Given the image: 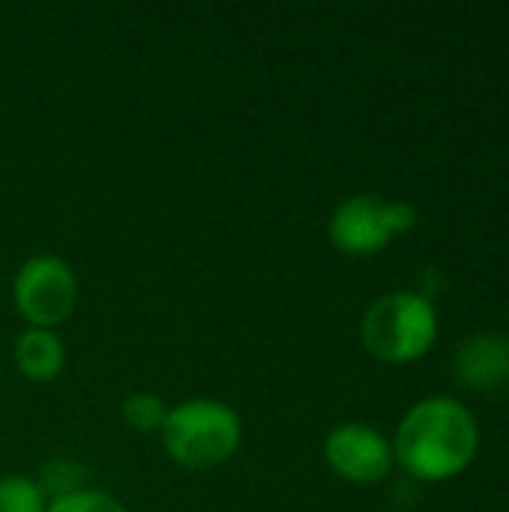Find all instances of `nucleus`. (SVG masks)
I'll use <instances>...</instances> for the list:
<instances>
[{
	"instance_id": "nucleus-10",
	"label": "nucleus",
	"mask_w": 509,
	"mask_h": 512,
	"mask_svg": "<svg viewBox=\"0 0 509 512\" xmlns=\"http://www.w3.org/2000/svg\"><path fill=\"white\" fill-rule=\"evenodd\" d=\"M48 501L42 486L27 477H0V512H45Z\"/></svg>"
},
{
	"instance_id": "nucleus-6",
	"label": "nucleus",
	"mask_w": 509,
	"mask_h": 512,
	"mask_svg": "<svg viewBox=\"0 0 509 512\" xmlns=\"http://www.w3.org/2000/svg\"><path fill=\"white\" fill-rule=\"evenodd\" d=\"M324 459L336 477L354 486H375L396 468L393 444L366 423H342L324 441Z\"/></svg>"
},
{
	"instance_id": "nucleus-12",
	"label": "nucleus",
	"mask_w": 509,
	"mask_h": 512,
	"mask_svg": "<svg viewBox=\"0 0 509 512\" xmlns=\"http://www.w3.org/2000/svg\"><path fill=\"white\" fill-rule=\"evenodd\" d=\"M507 342H509V336H507Z\"/></svg>"
},
{
	"instance_id": "nucleus-8",
	"label": "nucleus",
	"mask_w": 509,
	"mask_h": 512,
	"mask_svg": "<svg viewBox=\"0 0 509 512\" xmlns=\"http://www.w3.org/2000/svg\"><path fill=\"white\" fill-rule=\"evenodd\" d=\"M15 366L27 381L48 384L63 372L66 348H63L60 336H54V330L27 327L15 342Z\"/></svg>"
},
{
	"instance_id": "nucleus-7",
	"label": "nucleus",
	"mask_w": 509,
	"mask_h": 512,
	"mask_svg": "<svg viewBox=\"0 0 509 512\" xmlns=\"http://www.w3.org/2000/svg\"><path fill=\"white\" fill-rule=\"evenodd\" d=\"M453 372L462 387L474 393L501 390L509 381V342L504 333L468 336L453 360Z\"/></svg>"
},
{
	"instance_id": "nucleus-3",
	"label": "nucleus",
	"mask_w": 509,
	"mask_h": 512,
	"mask_svg": "<svg viewBox=\"0 0 509 512\" xmlns=\"http://www.w3.org/2000/svg\"><path fill=\"white\" fill-rule=\"evenodd\" d=\"M243 441L240 414L219 399H189L168 411L162 444L168 456L192 471L228 462Z\"/></svg>"
},
{
	"instance_id": "nucleus-1",
	"label": "nucleus",
	"mask_w": 509,
	"mask_h": 512,
	"mask_svg": "<svg viewBox=\"0 0 509 512\" xmlns=\"http://www.w3.org/2000/svg\"><path fill=\"white\" fill-rule=\"evenodd\" d=\"M396 465L417 483L462 477L480 453V423L456 396H426L408 408L393 435Z\"/></svg>"
},
{
	"instance_id": "nucleus-9",
	"label": "nucleus",
	"mask_w": 509,
	"mask_h": 512,
	"mask_svg": "<svg viewBox=\"0 0 509 512\" xmlns=\"http://www.w3.org/2000/svg\"><path fill=\"white\" fill-rule=\"evenodd\" d=\"M168 405L153 396V393H135L123 402V420L129 429L135 432H162L165 420H168Z\"/></svg>"
},
{
	"instance_id": "nucleus-5",
	"label": "nucleus",
	"mask_w": 509,
	"mask_h": 512,
	"mask_svg": "<svg viewBox=\"0 0 509 512\" xmlns=\"http://www.w3.org/2000/svg\"><path fill=\"white\" fill-rule=\"evenodd\" d=\"M12 300L30 327L54 330L75 312L78 276L57 255H33L15 273Z\"/></svg>"
},
{
	"instance_id": "nucleus-4",
	"label": "nucleus",
	"mask_w": 509,
	"mask_h": 512,
	"mask_svg": "<svg viewBox=\"0 0 509 512\" xmlns=\"http://www.w3.org/2000/svg\"><path fill=\"white\" fill-rule=\"evenodd\" d=\"M420 222V213L408 201L381 198L372 192H360L345 198L330 216V240L339 252L366 258L393 243V237L411 234Z\"/></svg>"
},
{
	"instance_id": "nucleus-11",
	"label": "nucleus",
	"mask_w": 509,
	"mask_h": 512,
	"mask_svg": "<svg viewBox=\"0 0 509 512\" xmlns=\"http://www.w3.org/2000/svg\"><path fill=\"white\" fill-rule=\"evenodd\" d=\"M45 512H126V507L105 495V492H96V489H72V492H63L57 495L48 510Z\"/></svg>"
},
{
	"instance_id": "nucleus-2",
	"label": "nucleus",
	"mask_w": 509,
	"mask_h": 512,
	"mask_svg": "<svg viewBox=\"0 0 509 512\" xmlns=\"http://www.w3.org/2000/svg\"><path fill=\"white\" fill-rule=\"evenodd\" d=\"M441 333V318L429 294L390 291L378 297L360 321L363 348L390 366H411L423 360Z\"/></svg>"
}]
</instances>
